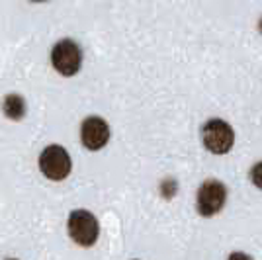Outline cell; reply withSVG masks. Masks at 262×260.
<instances>
[{"label": "cell", "instance_id": "obj_1", "mask_svg": "<svg viewBox=\"0 0 262 260\" xmlns=\"http://www.w3.org/2000/svg\"><path fill=\"white\" fill-rule=\"evenodd\" d=\"M100 221L86 207H77L67 217V235L80 249H92L100 239Z\"/></svg>", "mask_w": 262, "mask_h": 260}, {"label": "cell", "instance_id": "obj_2", "mask_svg": "<svg viewBox=\"0 0 262 260\" xmlns=\"http://www.w3.org/2000/svg\"><path fill=\"white\" fill-rule=\"evenodd\" d=\"M37 166H39V172L43 174L47 180L63 182L73 170V159L65 147L53 143V145H47L43 151L39 153Z\"/></svg>", "mask_w": 262, "mask_h": 260}, {"label": "cell", "instance_id": "obj_3", "mask_svg": "<svg viewBox=\"0 0 262 260\" xmlns=\"http://www.w3.org/2000/svg\"><path fill=\"white\" fill-rule=\"evenodd\" d=\"M227 186L221 180L209 178L198 186L196 192V211L200 217H215L223 211L227 204Z\"/></svg>", "mask_w": 262, "mask_h": 260}, {"label": "cell", "instance_id": "obj_4", "mask_svg": "<svg viewBox=\"0 0 262 260\" xmlns=\"http://www.w3.org/2000/svg\"><path fill=\"white\" fill-rule=\"evenodd\" d=\"M202 143L211 155H227L235 145V131L225 119H209L202 127Z\"/></svg>", "mask_w": 262, "mask_h": 260}, {"label": "cell", "instance_id": "obj_5", "mask_svg": "<svg viewBox=\"0 0 262 260\" xmlns=\"http://www.w3.org/2000/svg\"><path fill=\"white\" fill-rule=\"evenodd\" d=\"M51 63H53L55 71L63 76H73L80 71L82 65V51L78 44L73 39H61L57 41L55 47L51 49Z\"/></svg>", "mask_w": 262, "mask_h": 260}, {"label": "cell", "instance_id": "obj_6", "mask_svg": "<svg viewBox=\"0 0 262 260\" xmlns=\"http://www.w3.org/2000/svg\"><path fill=\"white\" fill-rule=\"evenodd\" d=\"M110 125L106 119L100 116H88L80 123V141L86 147L88 151H100L104 149L110 141Z\"/></svg>", "mask_w": 262, "mask_h": 260}, {"label": "cell", "instance_id": "obj_7", "mask_svg": "<svg viewBox=\"0 0 262 260\" xmlns=\"http://www.w3.org/2000/svg\"><path fill=\"white\" fill-rule=\"evenodd\" d=\"M2 112L12 121H20L26 116V102L20 94H8L2 100Z\"/></svg>", "mask_w": 262, "mask_h": 260}, {"label": "cell", "instance_id": "obj_8", "mask_svg": "<svg viewBox=\"0 0 262 260\" xmlns=\"http://www.w3.org/2000/svg\"><path fill=\"white\" fill-rule=\"evenodd\" d=\"M159 192H161V196H163L164 200H172L176 196V192H178V182H176L174 178H166V180H163L159 184Z\"/></svg>", "mask_w": 262, "mask_h": 260}, {"label": "cell", "instance_id": "obj_9", "mask_svg": "<svg viewBox=\"0 0 262 260\" xmlns=\"http://www.w3.org/2000/svg\"><path fill=\"white\" fill-rule=\"evenodd\" d=\"M251 182L258 190H262V161H258V163H254L252 164V168H251Z\"/></svg>", "mask_w": 262, "mask_h": 260}, {"label": "cell", "instance_id": "obj_10", "mask_svg": "<svg viewBox=\"0 0 262 260\" xmlns=\"http://www.w3.org/2000/svg\"><path fill=\"white\" fill-rule=\"evenodd\" d=\"M225 260H254V256H251V254L245 252V250H233V252L227 254Z\"/></svg>", "mask_w": 262, "mask_h": 260}, {"label": "cell", "instance_id": "obj_11", "mask_svg": "<svg viewBox=\"0 0 262 260\" xmlns=\"http://www.w3.org/2000/svg\"><path fill=\"white\" fill-rule=\"evenodd\" d=\"M2 260H20V258H16V256H6V258H2Z\"/></svg>", "mask_w": 262, "mask_h": 260}, {"label": "cell", "instance_id": "obj_12", "mask_svg": "<svg viewBox=\"0 0 262 260\" xmlns=\"http://www.w3.org/2000/svg\"><path fill=\"white\" fill-rule=\"evenodd\" d=\"M258 30H260V33H262V18H260V22H258Z\"/></svg>", "mask_w": 262, "mask_h": 260}, {"label": "cell", "instance_id": "obj_13", "mask_svg": "<svg viewBox=\"0 0 262 260\" xmlns=\"http://www.w3.org/2000/svg\"><path fill=\"white\" fill-rule=\"evenodd\" d=\"M32 2H45V0H32Z\"/></svg>", "mask_w": 262, "mask_h": 260}, {"label": "cell", "instance_id": "obj_14", "mask_svg": "<svg viewBox=\"0 0 262 260\" xmlns=\"http://www.w3.org/2000/svg\"><path fill=\"white\" fill-rule=\"evenodd\" d=\"M131 260H139V258H131Z\"/></svg>", "mask_w": 262, "mask_h": 260}]
</instances>
